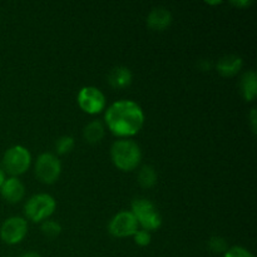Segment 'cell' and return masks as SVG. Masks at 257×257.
Returning a JSON list of instances; mask_svg holds the SVG:
<instances>
[{
  "mask_svg": "<svg viewBox=\"0 0 257 257\" xmlns=\"http://www.w3.org/2000/svg\"><path fill=\"white\" fill-rule=\"evenodd\" d=\"M104 122L113 136L131 138L138 135L145 124V112L135 100L120 99L107 108Z\"/></svg>",
  "mask_w": 257,
  "mask_h": 257,
  "instance_id": "cell-1",
  "label": "cell"
},
{
  "mask_svg": "<svg viewBox=\"0 0 257 257\" xmlns=\"http://www.w3.org/2000/svg\"><path fill=\"white\" fill-rule=\"evenodd\" d=\"M110 160L122 172H132L142 161V150L136 141L122 138L115 141L110 147Z\"/></svg>",
  "mask_w": 257,
  "mask_h": 257,
  "instance_id": "cell-2",
  "label": "cell"
},
{
  "mask_svg": "<svg viewBox=\"0 0 257 257\" xmlns=\"http://www.w3.org/2000/svg\"><path fill=\"white\" fill-rule=\"evenodd\" d=\"M131 212L137 220L142 230L156 231L162 226V216L158 212L155 203L145 197L135 198L131 203Z\"/></svg>",
  "mask_w": 257,
  "mask_h": 257,
  "instance_id": "cell-3",
  "label": "cell"
},
{
  "mask_svg": "<svg viewBox=\"0 0 257 257\" xmlns=\"http://www.w3.org/2000/svg\"><path fill=\"white\" fill-rule=\"evenodd\" d=\"M57 202L54 197L48 193H37L32 196L24 205V215L32 222H43L49 220L54 213Z\"/></svg>",
  "mask_w": 257,
  "mask_h": 257,
  "instance_id": "cell-4",
  "label": "cell"
},
{
  "mask_svg": "<svg viewBox=\"0 0 257 257\" xmlns=\"http://www.w3.org/2000/svg\"><path fill=\"white\" fill-rule=\"evenodd\" d=\"M32 163V155L23 146L8 148L2 160V170L12 177H18L27 172Z\"/></svg>",
  "mask_w": 257,
  "mask_h": 257,
  "instance_id": "cell-5",
  "label": "cell"
},
{
  "mask_svg": "<svg viewBox=\"0 0 257 257\" xmlns=\"http://www.w3.org/2000/svg\"><path fill=\"white\" fill-rule=\"evenodd\" d=\"M35 176L44 185H53L57 182L62 173V163L57 155L45 152L37 158L35 162Z\"/></svg>",
  "mask_w": 257,
  "mask_h": 257,
  "instance_id": "cell-6",
  "label": "cell"
},
{
  "mask_svg": "<svg viewBox=\"0 0 257 257\" xmlns=\"http://www.w3.org/2000/svg\"><path fill=\"white\" fill-rule=\"evenodd\" d=\"M77 102L80 109L90 115L99 114L100 112L105 109V105H107L104 93L98 89L97 87H93V85L83 87L78 92Z\"/></svg>",
  "mask_w": 257,
  "mask_h": 257,
  "instance_id": "cell-7",
  "label": "cell"
},
{
  "mask_svg": "<svg viewBox=\"0 0 257 257\" xmlns=\"http://www.w3.org/2000/svg\"><path fill=\"white\" fill-rule=\"evenodd\" d=\"M138 230L140 226L131 211H120L113 216L108 223V231L113 237L117 238L132 237Z\"/></svg>",
  "mask_w": 257,
  "mask_h": 257,
  "instance_id": "cell-8",
  "label": "cell"
},
{
  "mask_svg": "<svg viewBox=\"0 0 257 257\" xmlns=\"http://www.w3.org/2000/svg\"><path fill=\"white\" fill-rule=\"evenodd\" d=\"M28 233V222L24 217L12 216L3 222L0 227V238L7 245H17L25 238Z\"/></svg>",
  "mask_w": 257,
  "mask_h": 257,
  "instance_id": "cell-9",
  "label": "cell"
},
{
  "mask_svg": "<svg viewBox=\"0 0 257 257\" xmlns=\"http://www.w3.org/2000/svg\"><path fill=\"white\" fill-rule=\"evenodd\" d=\"M0 193L7 202L18 203L24 198L25 186L18 177H9L3 183Z\"/></svg>",
  "mask_w": 257,
  "mask_h": 257,
  "instance_id": "cell-10",
  "label": "cell"
},
{
  "mask_svg": "<svg viewBox=\"0 0 257 257\" xmlns=\"http://www.w3.org/2000/svg\"><path fill=\"white\" fill-rule=\"evenodd\" d=\"M172 23V14L165 7L153 8L147 15V27L153 32H163Z\"/></svg>",
  "mask_w": 257,
  "mask_h": 257,
  "instance_id": "cell-11",
  "label": "cell"
},
{
  "mask_svg": "<svg viewBox=\"0 0 257 257\" xmlns=\"http://www.w3.org/2000/svg\"><path fill=\"white\" fill-rule=\"evenodd\" d=\"M243 67V60L240 55L236 54H228L223 55L222 58H220L216 64V69H217L218 74H221L222 77L231 78L237 75L241 72Z\"/></svg>",
  "mask_w": 257,
  "mask_h": 257,
  "instance_id": "cell-12",
  "label": "cell"
},
{
  "mask_svg": "<svg viewBox=\"0 0 257 257\" xmlns=\"http://www.w3.org/2000/svg\"><path fill=\"white\" fill-rule=\"evenodd\" d=\"M108 84L114 89H124L132 84L133 74L130 68L118 65L114 67L107 75Z\"/></svg>",
  "mask_w": 257,
  "mask_h": 257,
  "instance_id": "cell-13",
  "label": "cell"
},
{
  "mask_svg": "<svg viewBox=\"0 0 257 257\" xmlns=\"http://www.w3.org/2000/svg\"><path fill=\"white\" fill-rule=\"evenodd\" d=\"M240 92L246 102H253L257 97V75L255 70H247L240 79Z\"/></svg>",
  "mask_w": 257,
  "mask_h": 257,
  "instance_id": "cell-14",
  "label": "cell"
},
{
  "mask_svg": "<svg viewBox=\"0 0 257 257\" xmlns=\"http://www.w3.org/2000/svg\"><path fill=\"white\" fill-rule=\"evenodd\" d=\"M105 136V127L100 120H92L83 130V138L89 145H97L102 142Z\"/></svg>",
  "mask_w": 257,
  "mask_h": 257,
  "instance_id": "cell-15",
  "label": "cell"
},
{
  "mask_svg": "<svg viewBox=\"0 0 257 257\" xmlns=\"http://www.w3.org/2000/svg\"><path fill=\"white\" fill-rule=\"evenodd\" d=\"M138 183L142 188H152L155 187L156 183H157L158 176L157 172H156L155 167L150 165H145L138 172Z\"/></svg>",
  "mask_w": 257,
  "mask_h": 257,
  "instance_id": "cell-16",
  "label": "cell"
},
{
  "mask_svg": "<svg viewBox=\"0 0 257 257\" xmlns=\"http://www.w3.org/2000/svg\"><path fill=\"white\" fill-rule=\"evenodd\" d=\"M74 146V138L70 137V136H62V137L58 138L57 142H55V152L59 156L68 155V153L72 152Z\"/></svg>",
  "mask_w": 257,
  "mask_h": 257,
  "instance_id": "cell-17",
  "label": "cell"
},
{
  "mask_svg": "<svg viewBox=\"0 0 257 257\" xmlns=\"http://www.w3.org/2000/svg\"><path fill=\"white\" fill-rule=\"evenodd\" d=\"M40 231L47 237L54 238L62 233V226H60L59 222L54 220H45L40 225Z\"/></svg>",
  "mask_w": 257,
  "mask_h": 257,
  "instance_id": "cell-18",
  "label": "cell"
},
{
  "mask_svg": "<svg viewBox=\"0 0 257 257\" xmlns=\"http://www.w3.org/2000/svg\"><path fill=\"white\" fill-rule=\"evenodd\" d=\"M208 248L213 253H225L228 250V243L226 238L221 237V236H212L208 240Z\"/></svg>",
  "mask_w": 257,
  "mask_h": 257,
  "instance_id": "cell-19",
  "label": "cell"
},
{
  "mask_svg": "<svg viewBox=\"0 0 257 257\" xmlns=\"http://www.w3.org/2000/svg\"><path fill=\"white\" fill-rule=\"evenodd\" d=\"M133 237V241H135V243L137 246H140V247H146V246H148L151 243V241H152V236H151V232H148V231L146 230H138L137 232L135 233V235L132 236Z\"/></svg>",
  "mask_w": 257,
  "mask_h": 257,
  "instance_id": "cell-20",
  "label": "cell"
},
{
  "mask_svg": "<svg viewBox=\"0 0 257 257\" xmlns=\"http://www.w3.org/2000/svg\"><path fill=\"white\" fill-rule=\"evenodd\" d=\"M223 257H255L247 248L242 246H232L223 253Z\"/></svg>",
  "mask_w": 257,
  "mask_h": 257,
  "instance_id": "cell-21",
  "label": "cell"
},
{
  "mask_svg": "<svg viewBox=\"0 0 257 257\" xmlns=\"http://www.w3.org/2000/svg\"><path fill=\"white\" fill-rule=\"evenodd\" d=\"M248 119H250L251 131H252L253 135H256V132H257V110H256V108H252V109H251L250 115H248Z\"/></svg>",
  "mask_w": 257,
  "mask_h": 257,
  "instance_id": "cell-22",
  "label": "cell"
},
{
  "mask_svg": "<svg viewBox=\"0 0 257 257\" xmlns=\"http://www.w3.org/2000/svg\"><path fill=\"white\" fill-rule=\"evenodd\" d=\"M252 4V0H237V2H236V0H232V2H231V5H233V7L236 8H240V9H242V8H248Z\"/></svg>",
  "mask_w": 257,
  "mask_h": 257,
  "instance_id": "cell-23",
  "label": "cell"
},
{
  "mask_svg": "<svg viewBox=\"0 0 257 257\" xmlns=\"http://www.w3.org/2000/svg\"><path fill=\"white\" fill-rule=\"evenodd\" d=\"M200 68L202 70H208L211 68V62L210 60H201Z\"/></svg>",
  "mask_w": 257,
  "mask_h": 257,
  "instance_id": "cell-24",
  "label": "cell"
},
{
  "mask_svg": "<svg viewBox=\"0 0 257 257\" xmlns=\"http://www.w3.org/2000/svg\"><path fill=\"white\" fill-rule=\"evenodd\" d=\"M22 257H42V256H40L38 252H35V251H29V252H25Z\"/></svg>",
  "mask_w": 257,
  "mask_h": 257,
  "instance_id": "cell-25",
  "label": "cell"
},
{
  "mask_svg": "<svg viewBox=\"0 0 257 257\" xmlns=\"http://www.w3.org/2000/svg\"><path fill=\"white\" fill-rule=\"evenodd\" d=\"M5 180H7V178H5V172L2 170V167H0V188H2L3 183H4Z\"/></svg>",
  "mask_w": 257,
  "mask_h": 257,
  "instance_id": "cell-26",
  "label": "cell"
},
{
  "mask_svg": "<svg viewBox=\"0 0 257 257\" xmlns=\"http://www.w3.org/2000/svg\"><path fill=\"white\" fill-rule=\"evenodd\" d=\"M222 2H207V4H212V5H218L221 4Z\"/></svg>",
  "mask_w": 257,
  "mask_h": 257,
  "instance_id": "cell-27",
  "label": "cell"
}]
</instances>
